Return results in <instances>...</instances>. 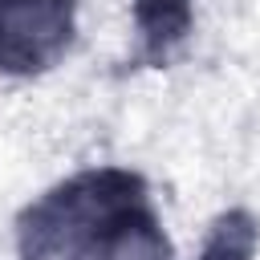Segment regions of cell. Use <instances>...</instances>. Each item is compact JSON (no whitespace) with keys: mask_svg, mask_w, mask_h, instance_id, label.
Wrapping results in <instances>:
<instances>
[{"mask_svg":"<svg viewBox=\"0 0 260 260\" xmlns=\"http://www.w3.org/2000/svg\"><path fill=\"white\" fill-rule=\"evenodd\" d=\"M77 28V0H0V73L37 77L53 69Z\"/></svg>","mask_w":260,"mask_h":260,"instance_id":"2","label":"cell"},{"mask_svg":"<svg viewBox=\"0 0 260 260\" xmlns=\"http://www.w3.org/2000/svg\"><path fill=\"white\" fill-rule=\"evenodd\" d=\"M16 260H175V248L138 171L85 167L20 211Z\"/></svg>","mask_w":260,"mask_h":260,"instance_id":"1","label":"cell"},{"mask_svg":"<svg viewBox=\"0 0 260 260\" xmlns=\"http://www.w3.org/2000/svg\"><path fill=\"white\" fill-rule=\"evenodd\" d=\"M199 260H256V219L248 211H223L211 223Z\"/></svg>","mask_w":260,"mask_h":260,"instance_id":"4","label":"cell"},{"mask_svg":"<svg viewBox=\"0 0 260 260\" xmlns=\"http://www.w3.org/2000/svg\"><path fill=\"white\" fill-rule=\"evenodd\" d=\"M195 20V0H134L138 53L150 65H162L187 37Z\"/></svg>","mask_w":260,"mask_h":260,"instance_id":"3","label":"cell"}]
</instances>
